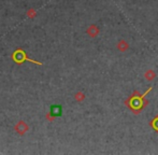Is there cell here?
Returning a JSON list of instances; mask_svg holds the SVG:
<instances>
[{
	"instance_id": "obj_1",
	"label": "cell",
	"mask_w": 158,
	"mask_h": 155,
	"mask_svg": "<svg viewBox=\"0 0 158 155\" xmlns=\"http://www.w3.org/2000/svg\"><path fill=\"white\" fill-rule=\"evenodd\" d=\"M151 91H152V87L149 88V91H146L143 95H138V93H135V94L132 95V96L126 101L127 107L130 109V110L133 111L136 114H138V112L141 111L142 109L145 107V105L147 103V101L144 98H145V96H146V95L149 94V92H151Z\"/></svg>"
},
{
	"instance_id": "obj_2",
	"label": "cell",
	"mask_w": 158,
	"mask_h": 155,
	"mask_svg": "<svg viewBox=\"0 0 158 155\" xmlns=\"http://www.w3.org/2000/svg\"><path fill=\"white\" fill-rule=\"evenodd\" d=\"M151 126L153 127L156 132L158 133V116H156V118L154 119L153 121H152V122H151Z\"/></svg>"
},
{
	"instance_id": "obj_3",
	"label": "cell",
	"mask_w": 158,
	"mask_h": 155,
	"mask_svg": "<svg viewBox=\"0 0 158 155\" xmlns=\"http://www.w3.org/2000/svg\"><path fill=\"white\" fill-rule=\"evenodd\" d=\"M52 113L53 114H55V115L60 114V107H58V106L52 107Z\"/></svg>"
}]
</instances>
